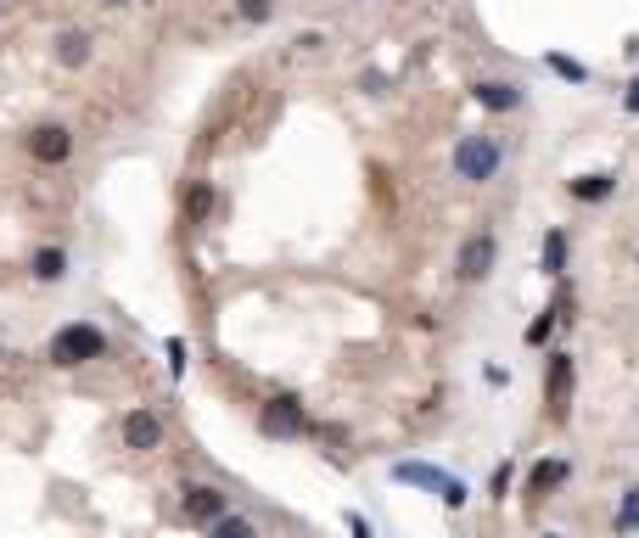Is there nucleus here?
Here are the masks:
<instances>
[{
  "label": "nucleus",
  "instance_id": "obj_1",
  "mask_svg": "<svg viewBox=\"0 0 639 538\" xmlns=\"http://www.w3.org/2000/svg\"><path fill=\"white\" fill-rule=\"evenodd\" d=\"M393 482H404V488H421V494H432L443 510H466L471 488L455 477V471L432 466V460H398L393 466Z\"/></svg>",
  "mask_w": 639,
  "mask_h": 538
},
{
  "label": "nucleus",
  "instance_id": "obj_2",
  "mask_svg": "<svg viewBox=\"0 0 639 538\" xmlns=\"http://www.w3.org/2000/svg\"><path fill=\"white\" fill-rule=\"evenodd\" d=\"M101 354H107V337H101V326H90V320H68V326H57L51 342H45V359L57 370H79Z\"/></svg>",
  "mask_w": 639,
  "mask_h": 538
},
{
  "label": "nucleus",
  "instance_id": "obj_3",
  "mask_svg": "<svg viewBox=\"0 0 639 538\" xmlns=\"http://www.w3.org/2000/svg\"><path fill=\"white\" fill-rule=\"evenodd\" d=\"M499 163H505V146H499L494 135H460V146H455V174L460 180L483 185V180L499 174Z\"/></svg>",
  "mask_w": 639,
  "mask_h": 538
},
{
  "label": "nucleus",
  "instance_id": "obj_4",
  "mask_svg": "<svg viewBox=\"0 0 639 538\" xmlns=\"http://www.w3.org/2000/svg\"><path fill=\"white\" fill-rule=\"evenodd\" d=\"M258 432H264V438H303V432H309V415H303V404L292 393H281L258 410Z\"/></svg>",
  "mask_w": 639,
  "mask_h": 538
},
{
  "label": "nucleus",
  "instance_id": "obj_5",
  "mask_svg": "<svg viewBox=\"0 0 639 538\" xmlns=\"http://www.w3.org/2000/svg\"><path fill=\"white\" fill-rule=\"evenodd\" d=\"M572 382H578L572 354H550V365H544V404H550L555 421H567L572 415Z\"/></svg>",
  "mask_w": 639,
  "mask_h": 538
},
{
  "label": "nucleus",
  "instance_id": "obj_6",
  "mask_svg": "<svg viewBox=\"0 0 639 538\" xmlns=\"http://www.w3.org/2000/svg\"><path fill=\"white\" fill-rule=\"evenodd\" d=\"M494 230H471L466 241H460V253H455V269H460V281H488V269H494Z\"/></svg>",
  "mask_w": 639,
  "mask_h": 538
},
{
  "label": "nucleus",
  "instance_id": "obj_7",
  "mask_svg": "<svg viewBox=\"0 0 639 538\" xmlns=\"http://www.w3.org/2000/svg\"><path fill=\"white\" fill-rule=\"evenodd\" d=\"M180 510L191 516L197 527H213L219 516H230V499L213 488V482H185V494H180Z\"/></svg>",
  "mask_w": 639,
  "mask_h": 538
},
{
  "label": "nucleus",
  "instance_id": "obj_8",
  "mask_svg": "<svg viewBox=\"0 0 639 538\" xmlns=\"http://www.w3.org/2000/svg\"><path fill=\"white\" fill-rule=\"evenodd\" d=\"M29 157H34V163H45V169H57V163H68V157H73V135L62 124L29 129Z\"/></svg>",
  "mask_w": 639,
  "mask_h": 538
},
{
  "label": "nucleus",
  "instance_id": "obj_9",
  "mask_svg": "<svg viewBox=\"0 0 639 538\" xmlns=\"http://www.w3.org/2000/svg\"><path fill=\"white\" fill-rule=\"evenodd\" d=\"M471 101L488 107V113H516L527 96H522V85H511V79H483V85H471Z\"/></svg>",
  "mask_w": 639,
  "mask_h": 538
},
{
  "label": "nucleus",
  "instance_id": "obj_10",
  "mask_svg": "<svg viewBox=\"0 0 639 538\" xmlns=\"http://www.w3.org/2000/svg\"><path fill=\"white\" fill-rule=\"evenodd\" d=\"M157 443H163V421H157L152 410H129V415H124V449L152 454Z\"/></svg>",
  "mask_w": 639,
  "mask_h": 538
},
{
  "label": "nucleus",
  "instance_id": "obj_11",
  "mask_svg": "<svg viewBox=\"0 0 639 538\" xmlns=\"http://www.w3.org/2000/svg\"><path fill=\"white\" fill-rule=\"evenodd\" d=\"M567 477H572V466H567V460H539V466L527 471L522 494H527V499H544V494H555V488H561Z\"/></svg>",
  "mask_w": 639,
  "mask_h": 538
},
{
  "label": "nucleus",
  "instance_id": "obj_12",
  "mask_svg": "<svg viewBox=\"0 0 639 538\" xmlns=\"http://www.w3.org/2000/svg\"><path fill=\"white\" fill-rule=\"evenodd\" d=\"M90 45H96V40H90L85 29H62L57 34V62H62V68H85V62H90Z\"/></svg>",
  "mask_w": 639,
  "mask_h": 538
},
{
  "label": "nucleus",
  "instance_id": "obj_13",
  "mask_svg": "<svg viewBox=\"0 0 639 538\" xmlns=\"http://www.w3.org/2000/svg\"><path fill=\"white\" fill-rule=\"evenodd\" d=\"M29 275H34L40 286L62 281V275H68V253H62V247H40V253L29 258Z\"/></svg>",
  "mask_w": 639,
  "mask_h": 538
},
{
  "label": "nucleus",
  "instance_id": "obj_14",
  "mask_svg": "<svg viewBox=\"0 0 639 538\" xmlns=\"http://www.w3.org/2000/svg\"><path fill=\"white\" fill-rule=\"evenodd\" d=\"M578 202H606L611 191H617V174H578V180L567 185Z\"/></svg>",
  "mask_w": 639,
  "mask_h": 538
},
{
  "label": "nucleus",
  "instance_id": "obj_15",
  "mask_svg": "<svg viewBox=\"0 0 639 538\" xmlns=\"http://www.w3.org/2000/svg\"><path fill=\"white\" fill-rule=\"evenodd\" d=\"M544 68H550V73H561L567 85H583V79H589V68H583L578 57H567V51H544Z\"/></svg>",
  "mask_w": 639,
  "mask_h": 538
},
{
  "label": "nucleus",
  "instance_id": "obj_16",
  "mask_svg": "<svg viewBox=\"0 0 639 538\" xmlns=\"http://www.w3.org/2000/svg\"><path fill=\"white\" fill-rule=\"evenodd\" d=\"M544 275H567V230L544 236Z\"/></svg>",
  "mask_w": 639,
  "mask_h": 538
},
{
  "label": "nucleus",
  "instance_id": "obj_17",
  "mask_svg": "<svg viewBox=\"0 0 639 538\" xmlns=\"http://www.w3.org/2000/svg\"><path fill=\"white\" fill-rule=\"evenodd\" d=\"M208 538H258V527L247 522V516H219V522L208 527Z\"/></svg>",
  "mask_w": 639,
  "mask_h": 538
},
{
  "label": "nucleus",
  "instance_id": "obj_18",
  "mask_svg": "<svg viewBox=\"0 0 639 538\" xmlns=\"http://www.w3.org/2000/svg\"><path fill=\"white\" fill-rule=\"evenodd\" d=\"M617 533H639V488H623V505H617Z\"/></svg>",
  "mask_w": 639,
  "mask_h": 538
},
{
  "label": "nucleus",
  "instance_id": "obj_19",
  "mask_svg": "<svg viewBox=\"0 0 639 538\" xmlns=\"http://www.w3.org/2000/svg\"><path fill=\"white\" fill-rule=\"evenodd\" d=\"M208 208H213V191L197 180L191 191H185V219H208Z\"/></svg>",
  "mask_w": 639,
  "mask_h": 538
},
{
  "label": "nucleus",
  "instance_id": "obj_20",
  "mask_svg": "<svg viewBox=\"0 0 639 538\" xmlns=\"http://www.w3.org/2000/svg\"><path fill=\"white\" fill-rule=\"evenodd\" d=\"M511 488H516V466L505 460V466H494V477H488V499H499V505H505V494H511Z\"/></svg>",
  "mask_w": 639,
  "mask_h": 538
},
{
  "label": "nucleus",
  "instance_id": "obj_21",
  "mask_svg": "<svg viewBox=\"0 0 639 538\" xmlns=\"http://www.w3.org/2000/svg\"><path fill=\"white\" fill-rule=\"evenodd\" d=\"M550 331H555V314H539V320H533L522 337H527V348H544V342H550Z\"/></svg>",
  "mask_w": 639,
  "mask_h": 538
},
{
  "label": "nucleus",
  "instance_id": "obj_22",
  "mask_svg": "<svg viewBox=\"0 0 639 538\" xmlns=\"http://www.w3.org/2000/svg\"><path fill=\"white\" fill-rule=\"evenodd\" d=\"M169 376H174V382L185 376V342L180 337H169Z\"/></svg>",
  "mask_w": 639,
  "mask_h": 538
},
{
  "label": "nucleus",
  "instance_id": "obj_23",
  "mask_svg": "<svg viewBox=\"0 0 639 538\" xmlns=\"http://www.w3.org/2000/svg\"><path fill=\"white\" fill-rule=\"evenodd\" d=\"M342 522H348V538H376V527H370L365 516H359V510H348V516H342Z\"/></svg>",
  "mask_w": 639,
  "mask_h": 538
},
{
  "label": "nucleus",
  "instance_id": "obj_24",
  "mask_svg": "<svg viewBox=\"0 0 639 538\" xmlns=\"http://www.w3.org/2000/svg\"><path fill=\"white\" fill-rule=\"evenodd\" d=\"M242 17L247 23H264V17H270V0H242Z\"/></svg>",
  "mask_w": 639,
  "mask_h": 538
},
{
  "label": "nucleus",
  "instance_id": "obj_25",
  "mask_svg": "<svg viewBox=\"0 0 639 538\" xmlns=\"http://www.w3.org/2000/svg\"><path fill=\"white\" fill-rule=\"evenodd\" d=\"M623 107H628V113H639V79H634V85L623 90Z\"/></svg>",
  "mask_w": 639,
  "mask_h": 538
},
{
  "label": "nucleus",
  "instance_id": "obj_26",
  "mask_svg": "<svg viewBox=\"0 0 639 538\" xmlns=\"http://www.w3.org/2000/svg\"><path fill=\"white\" fill-rule=\"evenodd\" d=\"M107 6H129V0H107Z\"/></svg>",
  "mask_w": 639,
  "mask_h": 538
},
{
  "label": "nucleus",
  "instance_id": "obj_27",
  "mask_svg": "<svg viewBox=\"0 0 639 538\" xmlns=\"http://www.w3.org/2000/svg\"><path fill=\"white\" fill-rule=\"evenodd\" d=\"M539 538H561V533H539Z\"/></svg>",
  "mask_w": 639,
  "mask_h": 538
},
{
  "label": "nucleus",
  "instance_id": "obj_28",
  "mask_svg": "<svg viewBox=\"0 0 639 538\" xmlns=\"http://www.w3.org/2000/svg\"><path fill=\"white\" fill-rule=\"evenodd\" d=\"M0 359H6V348H0Z\"/></svg>",
  "mask_w": 639,
  "mask_h": 538
}]
</instances>
